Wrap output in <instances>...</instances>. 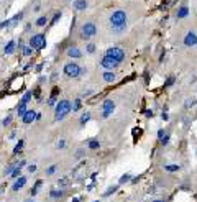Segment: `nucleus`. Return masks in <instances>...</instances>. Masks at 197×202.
Wrapping results in <instances>:
<instances>
[{"instance_id": "obj_26", "label": "nucleus", "mask_w": 197, "mask_h": 202, "mask_svg": "<svg viewBox=\"0 0 197 202\" xmlns=\"http://www.w3.org/2000/svg\"><path fill=\"white\" fill-rule=\"evenodd\" d=\"M179 169H181L179 164H166L164 166V171H168V173H178Z\"/></svg>"}, {"instance_id": "obj_13", "label": "nucleus", "mask_w": 197, "mask_h": 202, "mask_svg": "<svg viewBox=\"0 0 197 202\" xmlns=\"http://www.w3.org/2000/svg\"><path fill=\"white\" fill-rule=\"evenodd\" d=\"M35 120H36V112H35V110H26V112H25V115L22 117V122L25 123V125L33 123Z\"/></svg>"}, {"instance_id": "obj_32", "label": "nucleus", "mask_w": 197, "mask_h": 202, "mask_svg": "<svg viewBox=\"0 0 197 202\" xmlns=\"http://www.w3.org/2000/svg\"><path fill=\"white\" fill-rule=\"evenodd\" d=\"M67 186H69V177H61V179L58 181L59 189H64V187H67Z\"/></svg>"}, {"instance_id": "obj_61", "label": "nucleus", "mask_w": 197, "mask_h": 202, "mask_svg": "<svg viewBox=\"0 0 197 202\" xmlns=\"http://www.w3.org/2000/svg\"><path fill=\"white\" fill-rule=\"evenodd\" d=\"M66 2H71V0H66Z\"/></svg>"}, {"instance_id": "obj_56", "label": "nucleus", "mask_w": 197, "mask_h": 202, "mask_svg": "<svg viewBox=\"0 0 197 202\" xmlns=\"http://www.w3.org/2000/svg\"><path fill=\"white\" fill-rule=\"evenodd\" d=\"M38 120H41V114H38V112H36V120H35V122H38Z\"/></svg>"}, {"instance_id": "obj_51", "label": "nucleus", "mask_w": 197, "mask_h": 202, "mask_svg": "<svg viewBox=\"0 0 197 202\" xmlns=\"http://www.w3.org/2000/svg\"><path fill=\"white\" fill-rule=\"evenodd\" d=\"M25 31H26V33H30V31H31V23H26V25H25Z\"/></svg>"}, {"instance_id": "obj_17", "label": "nucleus", "mask_w": 197, "mask_h": 202, "mask_svg": "<svg viewBox=\"0 0 197 202\" xmlns=\"http://www.w3.org/2000/svg\"><path fill=\"white\" fill-rule=\"evenodd\" d=\"M15 50H17V41H15V39H10V41L5 44V48H3L5 54H13Z\"/></svg>"}, {"instance_id": "obj_30", "label": "nucleus", "mask_w": 197, "mask_h": 202, "mask_svg": "<svg viewBox=\"0 0 197 202\" xmlns=\"http://www.w3.org/2000/svg\"><path fill=\"white\" fill-rule=\"evenodd\" d=\"M195 104H197V99H194V97H192V99H186V100H184V107H186V108L195 107Z\"/></svg>"}, {"instance_id": "obj_27", "label": "nucleus", "mask_w": 197, "mask_h": 202, "mask_svg": "<svg viewBox=\"0 0 197 202\" xmlns=\"http://www.w3.org/2000/svg\"><path fill=\"white\" fill-rule=\"evenodd\" d=\"M90 112H84V114L81 115V120H79V123H81L82 125V127H84V125H86L87 122H89V120H90Z\"/></svg>"}, {"instance_id": "obj_38", "label": "nucleus", "mask_w": 197, "mask_h": 202, "mask_svg": "<svg viewBox=\"0 0 197 202\" xmlns=\"http://www.w3.org/2000/svg\"><path fill=\"white\" fill-rule=\"evenodd\" d=\"M56 171H58V164H51V166L46 169V176H53Z\"/></svg>"}, {"instance_id": "obj_8", "label": "nucleus", "mask_w": 197, "mask_h": 202, "mask_svg": "<svg viewBox=\"0 0 197 202\" xmlns=\"http://www.w3.org/2000/svg\"><path fill=\"white\" fill-rule=\"evenodd\" d=\"M100 66H102L105 71H112V69H115V67H118V66H120V63L104 54V56H102V59H100Z\"/></svg>"}, {"instance_id": "obj_15", "label": "nucleus", "mask_w": 197, "mask_h": 202, "mask_svg": "<svg viewBox=\"0 0 197 202\" xmlns=\"http://www.w3.org/2000/svg\"><path fill=\"white\" fill-rule=\"evenodd\" d=\"M67 56L72 59H79V58H82V51L79 50V48H76V46H72L67 50Z\"/></svg>"}, {"instance_id": "obj_6", "label": "nucleus", "mask_w": 197, "mask_h": 202, "mask_svg": "<svg viewBox=\"0 0 197 202\" xmlns=\"http://www.w3.org/2000/svg\"><path fill=\"white\" fill-rule=\"evenodd\" d=\"M105 56L115 59V61H118V63H122L123 59H125V50H122L120 46H112L105 51Z\"/></svg>"}, {"instance_id": "obj_57", "label": "nucleus", "mask_w": 197, "mask_h": 202, "mask_svg": "<svg viewBox=\"0 0 197 202\" xmlns=\"http://www.w3.org/2000/svg\"><path fill=\"white\" fill-rule=\"evenodd\" d=\"M151 202H166L164 199H155V200H151Z\"/></svg>"}, {"instance_id": "obj_44", "label": "nucleus", "mask_w": 197, "mask_h": 202, "mask_svg": "<svg viewBox=\"0 0 197 202\" xmlns=\"http://www.w3.org/2000/svg\"><path fill=\"white\" fill-rule=\"evenodd\" d=\"M92 94H94V91H84L79 97H81V99H86V97H90Z\"/></svg>"}, {"instance_id": "obj_21", "label": "nucleus", "mask_w": 197, "mask_h": 202, "mask_svg": "<svg viewBox=\"0 0 197 202\" xmlns=\"http://www.w3.org/2000/svg\"><path fill=\"white\" fill-rule=\"evenodd\" d=\"M23 146H25V141H23L22 138H20L18 141H17V145H15V148H13V156H17L18 153H22V149H23Z\"/></svg>"}, {"instance_id": "obj_55", "label": "nucleus", "mask_w": 197, "mask_h": 202, "mask_svg": "<svg viewBox=\"0 0 197 202\" xmlns=\"http://www.w3.org/2000/svg\"><path fill=\"white\" fill-rule=\"evenodd\" d=\"M10 138H12V140H13V138H17V132H15V130L10 133Z\"/></svg>"}, {"instance_id": "obj_14", "label": "nucleus", "mask_w": 197, "mask_h": 202, "mask_svg": "<svg viewBox=\"0 0 197 202\" xmlns=\"http://www.w3.org/2000/svg\"><path fill=\"white\" fill-rule=\"evenodd\" d=\"M25 184H26V177L25 176H20V177H17L15 179V183L12 184V191H20V189H23L25 187Z\"/></svg>"}, {"instance_id": "obj_53", "label": "nucleus", "mask_w": 197, "mask_h": 202, "mask_svg": "<svg viewBox=\"0 0 197 202\" xmlns=\"http://www.w3.org/2000/svg\"><path fill=\"white\" fill-rule=\"evenodd\" d=\"M84 155V151H82V149H79V151L77 153H76V156H77V159H81V156Z\"/></svg>"}, {"instance_id": "obj_47", "label": "nucleus", "mask_w": 197, "mask_h": 202, "mask_svg": "<svg viewBox=\"0 0 197 202\" xmlns=\"http://www.w3.org/2000/svg\"><path fill=\"white\" fill-rule=\"evenodd\" d=\"M59 92H61V91H59L58 87H54L53 91H51V97H58V94H59Z\"/></svg>"}, {"instance_id": "obj_18", "label": "nucleus", "mask_w": 197, "mask_h": 202, "mask_svg": "<svg viewBox=\"0 0 197 202\" xmlns=\"http://www.w3.org/2000/svg\"><path fill=\"white\" fill-rule=\"evenodd\" d=\"M48 23H49V17H48V15H41V17H38V20H36V26L38 28L46 26Z\"/></svg>"}, {"instance_id": "obj_45", "label": "nucleus", "mask_w": 197, "mask_h": 202, "mask_svg": "<svg viewBox=\"0 0 197 202\" xmlns=\"http://www.w3.org/2000/svg\"><path fill=\"white\" fill-rule=\"evenodd\" d=\"M26 171H28V173H31V174H33V173H36V164H28Z\"/></svg>"}, {"instance_id": "obj_28", "label": "nucleus", "mask_w": 197, "mask_h": 202, "mask_svg": "<svg viewBox=\"0 0 197 202\" xmlns=\"http://www.w3.org/2000/svg\"><path fill=\"white\" fill-rule=\"evenodd\" d=\"M87 148H89V149H99L100 148V141L99 140H89Z\"/></svg>"}, {"instance_id": "obj_33", "label": "nucleus", "mask_w": 197, "mask_h": 202, "mask_svg": "<svg viewBox=\"0 0 197 202\" xmlns=\"http://www.w3.org/2000/svg\"><path fill=\"white\" fill-rule=\"evenodd\" d=\"M33 99V92H25V94H23V97H22V100H20V102H25V104H28L30 102V100Z\"/></svg>"}, {"instance_id": "obj_40", "label": "nucleus", "mask_w": 197, "mask_h": 202, "mask_svg": "<svg viewBox=\"0 0 197 202\" xmlns=\"http://www.w3.org/2000/svg\"><path fill=\"white\" fill-rule=\"evenodd\" d=\"M3 28H12V20L10 18L3 20V22L0 23V30H3Z\"/></svg>"}, {"instance_id": "obj_29", "label": "nucleus", "mask_w": 197, "mask_h": 202, "mask_svg": "<svg viewBox=\"0 0 197 202\" xmlns=\"http://www.w3.org/2000/svg\"><path fill=\"white\" fill-rule=\"evenodd\" d=\"M41 186H43V181L41 179H38V181H36V183H35V187L33 189H31V196H36V194H38V191H39V189H41Z\"/></svg>"}, {"instance_id": "obj_1", "label": "nucleus", "mask_w": 197, "mask_h": 202, "mask_svg": "<svg viewBox=\"0 0 197 202\" xmlns=\"http://www.w3.org/2000/svg\"><path fill=\"white\" fill-rule=\"evenodd\" d=\"M71 110H72V104L69 102V100L67 99L59 100V102L56 104V107H54V120L56 122H61V120H64L67 115L71 114Z\"/></svg>"}, {"instance_id": "obj_19", "label": "nucleus", "mask_w": 197, "mask_h": 202, "mask_svg": "<svg viewBox=\"0 0 197 202\" xmlns=\"http://www.w3.org/2000/svg\"><path fill=\"white\" fill-rule=\"evenodd\" d=\"M115 79H117L115 72H112V71H105V72H104V80H105V82L112 84V82H115Z\"/></svg>"}, {"instance_id": "obj_10", "label": "nucleus", "mask_w": 197, "mask_h": 202, "mask_svg": "<svg viewBox=\"0 0 197 202\" xmlns=\"http://www.w3.org/2000/svg\"><path fill=\"white\" fill-rule=\"evenodd\" d=\"M158 140H159V145H163V146H166V145H169V140H171V133L168 130H158Z\"/></svg>"}, {"instance_id": "obj_50", "label": "nucleus", "mask_w": 197, "mask_h": 202, "mask_svg": "<svg viewBox=\"0 0 197 202\" xmlns=\"http://www.w3.org/2000/svg\"><path fill=\"white\" fill-rule=\"evenodd\" d=\"M58 77H59L58 72H53V74H51V80H58Z\"/></svg>"}, {"instance_id": "obj_5", "label": "nucleus", "mask_w": 197, "mask_h": 202, "mask_svg": "<svg viewBox=\"0 0 197 202\" xmlns=\"http://www.w3.org/2000/svg\"><path fill=\"white\" fill-rule=\"evenodd\" d=\"M63 72L67 76V77H71V79H77L79 77V72H81V66H79L77 63H66L64 64V67H63Z\"/></svg>"}, {"instance_id": "obj_37", "label": "nucleus", "mask_w": 197, "mask_h": 202, "mask_svg": "<svg viewBox=\"0 0 197 202\" xmlns=\"http://www.w3.org/2000/svg\"><path fill=\"white\" fill-rule=\"evenodd\" d=\"M18 163H20V161H18ZM18 163H12L10 166H7V168H5V171H3V174H5V176H10V174H12V171L15 169V166H17Z\"/></svg>"}, {"instance_id": "obj_35", "label": "nucleus", "mask_w": 197, "mask_h": 202, "mask_svg": "<svg viewBox=\"0 0 197 202\" xmlns=\"http://www.w3.org/2000/svg\"><path fill=\"white\" fill-rule=\"evenodd\" d=\"M130 181H131V174H130V173H127V174H123L122 177H120L118 184H125V183H130Z\"/></svg>"}, {"instance_id": "obj_42", "label": "nucleus", "mask_w": 197, "mask_h": 202, "mask_svg": "<svg viewBox=\"0 0 197 202\" xmlns=\"http://www.w3.org/2000/svg\"><path fill=\"white\" fill-rule=\"evenodd\" d=\"M56 148H58V149H64V148H66V140H64V138L58 140V141H56Z\"/></svg>"}, {"instance_id": "obj_2", "label": "nucleus", "mask_w": 197, "mask_h": 202, "mask_svg": "<svg viewBox=\"0 0 197 202\" xmlns=\"http://www.w3.org/2000/svg\"><path fill=\"white\" fill-rule=\"evenodd\" d=\"M28 44L33 48L35 51H41L46 48V35L43 33H35L31 35V38L28 39Z\"/></svg>"}, {"instance_id": "obj_48", "label": "nucleus", "mask_w": 197, "mask_h": 202, "mask_svg": "<svg viewBox=\"0 0 197 202\" xmlns=\"http://www.w3.org/2000/svg\"><path fill=\"white\" fill-rule=\"evenodd\" d=\"M87 74V69L84 66H81V72H79V77H82V76H86Z\"/></svg>"}, {"instance_id": "obj_34", "label": "nucleus", "mask_w": 197, "mask_h": 202, "mask_svg": "<svg viewBox=\"0 0 197 202\" xmlns=\"http://www.w3.org/2000/svg\"><path fill=\"white\" fill-rule=\"evenodd\" d=\"M125 28H127V25H118V26H112V31H114L115 35H120V33H123V31H125Z\"/></svg>"}, {"instance_id": "obj_60", "label": "nucleus", "mask_w": 197, "mask_h": 202, "mask_svg": "<svg viewBox=\"0 0 197 202\" xmlns=\"http://www.w3.org/2000/svg\"><path fill=\"white\" fill-rule=\"evenodd\" d=\"M94 202H100V200H94Z\"/></svg>"}, {"instance_id": "obj_52", "label": "nucleus", "mask_w": 197, "mask_h": 202, "mask_svg": "<svg viewBox=\"0 0 197 202\" xmlns=\"http://www.w3.org/2000/svg\"><path fill=\"white\" fill-rule=\"evenodd\" d=\"M43 66H45V64H38V66H36V72H41L43 71Z\"/></svg>"}, {"instance_id": "obj_49", "label": "nucleus", "mask_w": 197, "mask_h": 202, "mask_svg": "<svg viewBox=\"0 0 197 202\" xmlns=\"http://www.w3.org/2000/svg\"><path fill=\"white\" fill-rule=\"evenodd\" d=\"M161 117H163L164 122H168V120H169V115H168V112H166V110H163V115H161Z\"/></svg>"}, {"instance_id": "obj_31", "label": "nucleus", "mask_w": 197, "mask_h": 202, "mask_svg": "<svg viewBox=\"0 0 197 202\" xmlns=\"http://www.w3.org/2000/svg\"><path fill=\"white\" fill-rule=\"evenodd\" d=\"M95 50H97V46H95L94 43H90V41H89V43L86 44V53H87V54H94V53H95Z\"/></svg>"}, {"instance_id": "obj_24", "label": "nucleus", "mask_w": 197, "mask_h": 202, "mask_svg": "<svg viewBox=\"0 0 197 202\" xmlns=\"http://www.w3.org/2000/svg\"><path fill=\"white\" fill-rule=\"evenodd\" d=\"M82 108V99L81 97H77V99L72 102V112H79Z\"/></svg>"}, {"instance_id": "obj_12", "label": "nucleus", "mask_w": 197, "mask_h": 202, "mask_svg": "<svg viewBox=\"0 0 197 202\" xmlns=\"http://www.w3.org/2000/svg\"><path fill=\"white\" fill-rule=\"evenodd\" d=\"M87 7H89L87 0H72V9L76 12H84V10H87Z\"/></svg>"}, {"instance_id": "obj_3", "label": "nucleus", "mask_w": 197, "mask_h": 202, "mask_svg": "<svg viewBox=\"0 0 197 202\" xmlns=\"http://www.w3.org/2000/svg\"><path fill=\"white\" fill-rule=\"evenodd\" d=\"M95 35H97V25H95L94 22L84 23L82 28H81V39H84V41H89V39L94 38Z\"/></svg>"}, {"instance_id": "obj_9", "label": "nucleus", "mask_w": 197, "mask_h": 202, "mask_svg": "<svg viewBox=\"0 0 197 202\" xmlns=\"http://www.w3.org/2000/svg\"><path fill=\"white\" fill-rule=\"evenodd\" d=\"M184 46H187V48L197 46V35L194 33V31L186 33V36H184Z\"/></svg>"}, {"instance_id": "obj_54", "label": "nucleus", "mask_w": 197, "mask_h": 202, "mask_svg": "<svg viewBox=\"0 0 197 202\" xmlns=\"http://www.w3.org/2000/svg\"><path fill=\"white\" fill-rule=\"evenodd\" d=\"M31 67H33V63H28V64H26V66H25V71H30V69H31Z\"/></svg>"}, {"instance_id": "obj_43", "label": "nucleus", "mask_w": 197, "mask_h": 202, "mask_svg": "<svg viewBox=\"0 0 197 202\" xmlns=\"http://www.w3.org/2000/svg\"><path fill=\"white\" fill-rule=\"evenodd\" d=\"M174 82H176V77H174V76H169V77H168V80L164 82V87H169V86H172Z\"/></svg>"}, {"instance_id": "obj_36", "label": "nucleus", "mask_w": 197, "mask_h": 202, "mask_svg": "<svg viewBox=\"0 0 197 202\" xmlns=\"http://www.w3.org/2000/svg\"><path fill=\"white\" fill-rule=\"evenodd\" d=\"M117 189H118V184H115V186H110V187H108L107 191L104 192V197H108V196H110V194H114V192L117 191Z\"/></svg>"}, {"instance_id": "obj_25", "label": "nucleus", "mask_w": 197, "mask_h": 202, "mask_svg": "<svg viewBox=\"0 0 197 202\" xmlns=\"http://www.w3.org/2000/svg\"><path fill=\"white\" fill-rule=\"evenodd\" d=\"M33 48L30 46V44H25V46L22 48V53H23V56H26V58H30V56H33Z\"/></svg>"}, {"instance_id": "obj_16", "label": "nucleus", "mask_w": 197, "mask_h": 202, "mask_svg": "<svg viewBox=\"0 0 197 202\" xmlns=\"http://www.w3.org/2000/svg\"><path fill=\"white\" fill-rule=\"evenodd\" d=\"M25 18V12H18V13H15L13 17H12L10 20H12V28L13 26H18L20 25V22Z\"/></svg>"}, {"instance_id": "obj_58", "label": "nucleus", "mask_w": 197, "mask_h": 202, "mask_svg": "<svg viewBox=\"0 0 197 202\" xmlns=\"http://www.w3.org/2000/svg\"><path fill=\"white\" fill-rule=\"evenodd\" d=\"M82 199H81V197H77V199H72V202H81Z\"/></svg>"}, {"instance_id": "obj_22", "label": "nucleus", "mask_w": 197, "mask_h": 202, "mask_svg": "<svg viewBox=\"0 0 197 202\" xmlns=\"http://www.w3.org/2000/svg\"><path fill=\"white\" fill-rule=\"evenodd\" d=\"M28 110V108H26V104L25 102H20L18 104V107H17V115L20 117V118H22V117L23 115H25V112Z\"/></svg>"}, {"instance_id": "obj_39", "label": "nucleus", "mask_w": 197, "mask_h": 202, "mask_svg": "<svg viewBox=\"0 0 197 202\" xmlns=\"http://www.w3.org/2000/svg\"><path fill=\"white\" fill-rule=\"evenodd\" d=\"M48 107H51V108H54L56 107V104H58V99H56V97H51L49 95V99H48Z\"/></svg>"}, {"instance_id": "obj_4", "label": "nucleus", "mask_w": 197, "mask_h": 202, "mask_svg": "<svg viewBox=\"0 0 197 202\" xmlns=\"http://www.w3.org/2000/svg\"><path fill=\"white\" fill-rule=\"evenodd\" d=\"M127 12L125 10H115L110 13V25L112 26H118V25H127Z\"/></svg>"}, {"instance_id": "obj_11", "label": "nucleus", "mask_w": 197, "mask_h": 202, "mask_svg": "<svg viewBox=\"0 0 197 202\" xmlns=\"http://www.w3.org/2000/svg\"><path fill=\"white\" fill-rule=\"evenodd\" d=\"M187 15H189V7L186 5V3H182L181 7H178V10H176L174 17H176V20H184Z\"/></svg>"}, {"instance_id": "obj_23", "label": "nucleus", "mask_w": 197, "mask_h": 202, "mask_svg": "<svg viewBox=\"0 0 197 202\" xmlns=\"http://www.w3.org/2000/svg\"><path fill=\"white\" fill-rule=\"evenodd\" d=\"M61 18H63V12H56V13H54V17L49 20V23H48V25H49V26H54L56 23H58L59 20H61Z\"/></svg>"}, {"instance_id": "obj_20", "label": "nucleus", "mask_w": 197, "mask_h": 202, "mask_svg": "<svg viewBox=\"0 0 197 202\" xmlns=\"http://www.w3.org/2000/svg\"><path fill=\"white\" fill-rule=\"evenodd\" d=\"M63 194H64V191H63V189H51V191H49V197H51V199H61V197H63Z\"/></svg>"}, {"instance_id": "obj_59", "label": "nucleus", "mask_w": 197, "mask_h": 202, "mask_svg": "<svg viewBox=\"0 0 197 202\" xmlns=\"http://www.w3.org/2000/svg\"><path fill=\"white\" fill-rule=\"evenodd\" d=\"M26 202H35V200H26Z\"/></svg>"}, {"instance_id": "obj_7", "label": "nucleus", "mask_w": 197, "mask_h": 202, "mask_svg": "<svg viewBox=\"0 0 197 202\" xmlns=\"http://www.w3.org/2000/svg\"><path fill=\"white\" fill-rule=\"evenodd\" d=\"M100 108H102V118H108L115 110V102L112 99H105L102 102V105H100Z\"/></svg>"}, {"instance_id": "obj_46", "label": "nucleus", "mask_w": 197, "mask_h": 202, "mask_svg": "<svg viewBox=\"0 0 197 202\" xmlns=\"http://www.w3.org/2000/svg\"><path fill=\"white\" fill-rule=\"evenodd\" d=\"M144 115H146L148 118H153V117H155V112L153 110H144Z\"/></svg>"}, {"instance_id": "obj_41", "label": "nucleus", "mask_w": 197, "mask_h": 202, "mask_svg": "<svg viewBox=\"0 0 197 202\" xmlns=\"http://www.w3.org/2000/svg\"><path fill=\"white\" fill-rule=\"evenodd\" d=\"M12 120H13V117H12V115H7L5 118L2 120V127H8V125L12 123Z\"/></svg>"}]
</instances>
